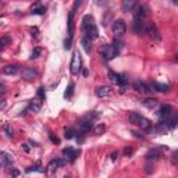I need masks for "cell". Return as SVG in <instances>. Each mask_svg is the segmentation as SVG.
Listing matches in <instances>:
<instances>
[{"label":"cell","mask_w":178,"mask_h":178,"mask_svg":"<svg viewBox=\"0 0 178 178\" xmlns=\"http://www.w3.org/2000/svg\"><path fill=\"white\" fill-rule=\"evenodd\" d=\"M78 128H79V132H89L90 129L93 128V120L92 118H89V117H82L78 121Z\"/></svg>","instance_id":"5b68a950"},{"label":"cell","mask_w":178,"mask_h":178,"mask_svg":"<svg viewBox=\"0 0 178 178\" xmlns=\"http://www.w3.org/2000/svg\"><path fill=\"white\" fill-rule=\"evenodd\" d=\"M81 45H82L84 50H85L86 53H89L90 51V45H92V39H90L88 35H84V36L81 38Z\"/></svg>","instance_id":"603a6c76"},{"label":"cell","mask_w":178,"mask_h":178,"mask_svg":"<svg viewBox=\"0 0 178 178\" xmlns=\"http://www.w3.org/2000/svg\"><path fill=\"white\" fill-rule=\"evenodd\" d=\"M49 137H50V141H51V142H53V143H57V145H59V143H60V139H59V138H57V137H54V135H53V134H50V135H49Z\"/></svg>","instance_id":"d590c367"},{"label":"cell","mask_w":178,"mask_h":178,"mask_svg":"<svg viewBox=\"0 0 178 178\" xmlns=\"http://www.w3.org/2000/svg\"><path fill=\"white\" fill-rule=\"evenodd\" d=\"M173 164L174 166H177V152H174L173 153Z\"/></svg>","instance_id":"b9f144b4"},{"label":"cell","mask_w":178,"mask_h":178,"mask_svg":"<svg viewBox=\"0 0 178 178\" xmlns=\"http://www.w3.org/2000/svg\"><path fill=\"white\" fill-rule=\"evenodd\" d=\"M10 42H11V38L8 35H4V36L0 38V50H3V47H6Z\"/></svg>","instance_id":"484cf974"},{"label":"cell","mask_w":178,"mask_h":178,"mask_svg":"<svg viewBox=\"0 0 178 178\" xmlns=\"http://www.w3.org/2000/svg\"><path fill=\"white\" fill-rule=\"evenodd\" d=\"M128 120H129V122H131V124L138 125V127H141L142 129H149V128L152 127V121H150V120L142 117L141 114L134 113V111L128 113Z\"/></svg>","instance_id":"6da1fadb"},{"label":"cell","mask_w":178,"mask_h":178,"mask_svg":"<svg viewBox=\"0 0 178 178\" xmlns=\"http://www.w3.org/2000/svg\"><path fill=\"white\" fill-rule=\"evenodd\" d=\"M134 88L137 89L138 92L145 93V95H149V93H152V88H150V85L145 84L143 81H137V82H134Z\"/></svg>","instance_id":"7c38bea8"},{"label":"cell","mask_w":178,"mask_h":178,"mask_svg":"<svg viewBox=\"0 0 178 178\" xmlns=\"http://www.w3.org/2000/svg\"><path fill=\"white\" fill-rule=\"evenodd\" d=\"M171 113H173V107L168 105H163V106H160V109L157 110L156 114L160 118V121H166L167 118L171 117Z\"/></svg>","instance_id":"8992f818"},{"label":"cell","mask_w":178,"mask_h":178,"mask_svg":"<svg viewBox=\"0 0 178 178\" xmlns=\"http://www.w3.org/2000/svg\"><path fill=\"white\" fill-rule=\"evenodd\" d=\"M148 14H149L148 7H145V6H138V7L135 8V17L137 18H142V20H143Z\"/></svg>","instance_id":"cb8c5ba5"},{"label":"cell","mask_w":178,"mask_h":178,"mask_svg":"<svg viewBox=\"0 0 178 178\" xmlns=\"http://www.w3.org/2000/svg\"><path fill=\"white\" fill-rule=\"evenodd\" d=\"M113 93V89L111 86H107V85H103V86H98L95 89V95L98 98H107V96H111Z\"/></svg>","instance_id":"8fae6325"},{"label":"cell","mask_w":178,"mask_h":178,"mask_svg":"<svg viewBox=\"0 0 178 178\" xmlns=\"http://www.w3.org/2000/svg\"><path fill=\"white\" fill-rule=\"evenodd\" d=\"M132 135H134V137H137V138H139V139H142L143 138V135H141V132H138V131H132L131 132Z\"/></svg>","instance_id":"74e56055"},{"label":"cell","mask_w":178,"mask_h":178,"mask_svg":"<svg viewBox=\"0 0 178 178\" xmlns=\"http://www.w3.org/2000/svg\"><path fill=\"white\" fill-rule=\"evenodd\" d=\"M125 31H127V27H125V22L124 21H122V20L114 21V24H113V32H114V36L116 38L122 36V35L125 34Z\"/></svg>","instance_id":"52a82bcc"},{"label":"cell","mask_w":178,"mask_h":178,"mask_svg":"<svg viewBox=\"0 0 178 178\" xmlns=\"http://www.w3.org/2000/svg\"><path fill=\"white\" fill-rule=\"evenodd\" d=\"M81 153V150L78 149H74V148H66V149H63V154H64V157H66V160L67 161H70V163H74L75 161V159L78 157V154Z\"/></svg>","instance_id":"ba28073f"},{"label":"cell","mask_w":178,"mask_h":178,"mask_svg":"<svg viewBox=\"0 0 178 178\" xmlns=\"http://www.w3.org/2000/svg\"><path fill=\"white\" fill-rule=\"evenodd\" d=\"M38 71H35L34 68H24L22 70V73H21V77L24 79H27V81H32V79H35V78H38Z\"/></svg>","instance_id":"9a60e30c"},{"label":"cell","mask_w":178,"mask_h":178,"mask_svg":"<svg viewBox=\"0 0 178 178\" xmlns=\"http://www.w3.org/2000/svg\"><path fill=\"white\" fill-rule=\"evenodd\" d=\"M38 98L45 100V98H46V93H45V88H39L38 89Z\"/></svg>","instance_id":"e575fe53"},{"label":"cell","mask_w":178,"mask_h":178,"mask_svg":"<svg viewBox=\"0 0 178 178\" xmlns=\"http://www.w3.org/2000/svg\"><path fill=\"white\" fill-rule=\"evenodd\" d=\"M152 90H156V92H167L170 89V86L166 85V84H159V82H152L150 84Z\"/></svg>","instance_id":"7402d4cb"},{"label":"cell","mask_w":178,"mask_h":178,"mask_svg":"<svg viewBox=\"0 0 178 178\" xmlns=\"http://www.w3.org/2000/svg\"><path fill=\"white\" fill-rule=\"evenodd\" d=\"M161 156H163V153H161L160 149L153 148V149H150V150L148 152L146 159H148V160H159V159H160Z\"/></svg>","instance_id":"ac0fdd59"},{"label":"cell","mask_w":178,"mask_h":178,"mask_svg":"<svg viewBox=\"0 0 178 178\" xmlns=\"http://www.w3.org/2000/svg\"><path fill=\"white\" fill-rule=\"evenodd\" d=\"M31 13L32 14H36V15H43L46 13V7L40 4V2H35L31 7Z\"/></svg>","instance_id":"e0dca14e"},{"label":"cell","mask_w":178,"mask_h":178,"mask_svg":"<svg viewBox=\"0 0 178 178\" xmlns=\"http://www.w3.org/2000/svg\"><path fill=\"white\" fill-rule=\"evenodd\" d=\"M109 78L111 82H114L116 85H120V86L127 85V79H125L121 74H117V73H114V71H109Z\"/></svg>","instance_id":"30bf717a"},{"label":"cell","mask_w":178,"mask_h":178,"mask_svg":"<svg viewBox=\"0 0 178 178\" xmlns=\"http://www.w3.org/2000/svg\"><path fill=\"white\" fill-rule=\"evenodd\" d=\"M66 164V160H63V159H54V160H51L49 163V166H47V168H49V173H54V171H57L59 168H61Z\"/></svg>","instance_id":"4fadbf2b"},{"label":"cell","mask_w":178,"mask_h":178,"mask_svg":"<svg viewBox=\"0 0 178 178\" xmlns=\"http://www.w3.org/2000/svg\"><path fill=\"white\" fill-rule=\"evenodd\" d=\"M81 67H82V60H81V54L79 51H74L73 53V59H71V64H70V71L73 75H78Z\"/></svg>","instance_id":"3957f363"},{"label":"cell","mask_w":178,"mask_h":178,"mask_svg":"<svg viewBox=\"0 0 178 178\" xmlns=\"http://www.w3.org/2000/svg\"><path fill=\"white\" fill-rule=\"evenodd\" d=\"M75 129L74 128H66V131H64V137H66L67 139H71V138H74L75 137Z\"/></svg>","instance_id":"83f0119b"},{"label":"cell","mask_w":178,"mask_h":178,"mask_svg":"<svg viewBox=\"0 0 178 178\" xmlns=\"http://www.w3.org/2000/svg\"><path fill=\"white\" fill-rule=\"evenodd\" d=\"M3 131L6 132V135H7V137H13V135H14V134H13L14 131H13V128H11L10 124H6L4 127H3Z\"/></svg>","instance_id":"f546056e"},{"label":"cell","mask_w":178,"mask_h":178,"mask_svg":"<svg viewBox=\"0 0 178 178\" xmlns=\"http://www.w3.org/2000/svg\"><path fill=\"white\" fill-rule=\"evenodd\" d=\"M173 3H174V4H177V0H173Z\"/></svg>","instance_id":"f6af8a7d"},{"label":"cell","mask_w":178,"mask_h":178,"mask_svg":"<svg viewBox=\"0 0 178 178\" xmlns=\"http://www.w3.org/2000/svg\"><path fill=\"white\" fill-rule=\"evenodd\" d=\"M74 82H70L68 84V86H67V89H66V92H64V98L66 99H71L73 98V95H74Z\"/></svg>","instance_id":"d4e9b609"},{"label":"cell","mask_w":178,"mask_h":178,"mask_svg":"<svg viewBox=\"0 0 178 178\" xmlns=\"http://www.w3.org/2000/svg\"><path fill=\"white\" fill-rule=\"evenodd\" d=\"M11 174H13V175H15V177H17V175H20V171H17V170H13V171H11Z\"/></svg>","instance_id":"7bdbcfd3"},{"label":"cell","mask_w":178,"mask_h":178,"mask_svg":"<svg viewBox=\"0 0 178 178\" xmlns=\"http://www.w3.org/2000/svg\"><path fill=\"white\" fill-rule=\"evenodd\" d=\"M92 25H95V22H93V17L92 15H85V17L82 18V25H81V30H82V32L85 34L86 31L89 30Z\"/></svg>","instance_id":"2e32d148"},{"label":"cell","mask_w":178,"mask_h":178,"mask_svg":"<svg viewBox=\"0 0 178 178\" xmlns=\"http://www.w3.org/2000/svg\"><path fill=\"white\" fill-rule=\"evenodd\" d=\"M42 102H43V100L39 99L38 96L34 99H31L30 105H28V110H31V111H34V113H38L42 109Z\"/></svg>","instance_id":"5bb4252c"},{"label":"cell","mask_w":178,"mask_h":178,"mask_svg":"<svg viewBox=\"0 0 178 178\" xmlns=\"http://www.w3.org/2000/svg\"><path fill=\"white\" fill-rule=\"evenodd\" d=\"M145 28H146V22H145L142 18H134V22H132V31L138 35L145 34Z\"/></svg>","instance_id":"9c48e42d"},{"label":"cell","mask_w":178,"mask_h":178,"mask_svg":"<svg viewBox=\"0 0 178 178\" xmlns=\"http://www.w3.org/2000/svg\"><path fill=\"white\" fill-rule=\"evenodd\" d=\"M71 46H73V38H66V40H64V49L66 50H70Z\"/></svg>","instance_id":"d6a6232c"},{"label":"cell","mask_w":178,"mask_h":178,"mask_svg":"<svg viewBox=\"0 0 178 178\" xmlns=\"http://www.w3.org/2000/svg\"><path fill=\"white\" fill-rule=\"evenodd\" d=\"M27 173H32V171H38V173H45V168H42V166H40V163H38L36 166H32V167H30V168H27Z\"/></svg>","instance_id":"4316f807"},{"label":"cell","mask_w":178,"mask_h":178,"mask_svg":"<svg viewBox=\"0 0 178 178\" xmlns=\"http://www.w3.org/2000/svg\"><path fill=\"white\" fill-rule=\"evenodd\" d=\"M67 34L70 38L74 36V13L70 11L68 14V21H67Z\"/></svg>","instance_id":"d6986e66"},{"label":"cell","mask_w":178,"mask_h":178,"mask_svg":"<svg viewBox=\"0 0 178 178\" xmlns=\"http://www.w3.org/2000/svg\"><path fill=\"white\" fill-rule=\"evenodd\" d=\"M113 45H114V47H116V49H117L118 51L121 50L122 47H124V43H122V42L118 38H116V39H114V42H113Z\"/></svg>","instance_id":"4dcf8cb0"},{"label":"cell","mask_w":178,"mask_h":178,"mask_svg":"<svg viewBox=\"0 0 178 178\" xmlns=\"http://www.w3.org/2000/svg\"><path fill=\"white\" fill-rule=\"evenodd\" d=\"M92 129H93V132H95L96 135H102L103 132H105L106 127H105V125H98V127H95V128H92Z\"/></svg>","instance_id":"1f68e13d"},{"label":"cell","mask_w":178,"mask_h":178,"mask_svg":"<svg viewBox=\"0 0 178 178\" xmlns=\"http://www.w3.org/2000/svg\"><path fill=\"white\" fill-rule=\"evenodd\" d=\"M145 32L149 35V38H150L152 40H160L161 36H160V32H159V28L156 25L153 24V22H146V28H145Z\"/></svg>","instance_id":"277c9868"},{"label":"cell","mask_w":178,"mask_h":178,"mask_svg":"<svg viewBox=\"0 0 178 178\" xmlns=\"http://www.w3.org/2000/svg\"><path fill=\"white\" fill-rule=\"evenodd\" d=\"M95 3L98 6H106V3H107V0H95Z\"/></svg>","instance_id":"8d00e7d4"},{"label":"cell","mask_w":178,"mask_h":178,"mask_svg":"<svg viewBox=\"0 0 178 178\" xmlns=\"http://www.w3.org/2000/svg\"><path fill=\"white\" fill-rule=\"evenodd\" d=\"M4 106H6V100L3 99V98H0V110L4 109Z\"/></svg>","instance_id":"60d3db41"},{"label":"cell","mask_w":178,"mask_h":178,"mask_svg":"<svg viewBox=\"0 0 178 178\" xmlns=\"http://www.w3.org/2000/svg\"><path fill=\"white\" fill-rule=\"evenodd\" d=\"M117 154H118V153H117V152H113V153H110V159H111V160H113V161H114V160H116V159H117Z\"/></svg>","instance_id":"ab89813d"},{"label":"cell","mask_w":178,"mask_h":178,"mask_svg":"<svg viewBox=\"0 0 178 178\" xmlns=\"http://www.w3.org/2000/svg\"><path fill=\"white\" fill-rule=\"evenodd\" d=\"M100 54L103 56V59L105 60H111V59H114L116 56H118V53L120 51L114 47V45H103V46H100Z\"/></svg>","instance_id":"7a4b0ae2"},{"label":"cell","mask_w":178,"mask_h":178,"mask_svg":"<svg viewBox=\"0 0 178 178\" xmlns=\"http://www.w3.org/2000/svg\"><path fill=\"white\" fill-rule=\"evenodd\" d=\"M142 105H143L145 107H148V109H156L159 106V102L154 98H145L143 100H142Z\"/></svg>","instance_id":"44dd1931"},{"label":"cell","mask_w":178,"mask_h":178,"mask_svg":"<svg viewBox=\"0 0 178 178\" xmlns=\"http://www.w3.org/2000/svg\"><path fill=\"white\" fill-rule=\"evenodd\" d=\"M40 53H42V49H40L39 46H36V47H35L34 50H32V53H31V57H30V59H31V60H35V59H38V57H39V54H40Z\"/></svg>","instance_id":"f1b7e54d"},{"label":"cell","mask_w":178,"mask_h":178,"mask_svg":"<svg viewBox=\"0 0 178 178\" xmlns=\"http://www.w3.org/2000/svg\"><path fill=\"white\" fill-rule=\"evenodd\" d=\"M132 154H134V148H125L124 149V156L131 157Z\"/></svg>","instance_id":"836d02e7"},{"label":"cell","mask_w":178,"mask_h":178,"mask_svg":"<svg viewBox=\"0 0 178 178\" xmlns=\"http://www.w3.org/2000/svg\"><path fill=\"white\" fill-rule=\"evenodd\" d=\"M22 149H24V152H30V148L27 146V143H24V145H22Z\"/></svg>","instance_id":"ee69618b"},{"label":"cell","mask_w":178,"mask_h":178,"mask_svg":"<svg viewBox=\"0 0 178 178\" xmlns=\"http://www.w3.org/2000/svg\"><path fill=\"white\" fill-rule=\"evenodd\" d=\"M18 71H20V67L17 64H8L3 68V73L7 74V75H15V74H18Z\"/></svg>","instance_id":"ffe728a7"},{"label":"cell","mask_w":178,"mask_h":178,"mask_svg":"<svg viewBox=\"0 0 178 178\" xmlns=\"http://www.w3.org/2000/svg\"><path fill=\"white\" fill-rule=\"evenodd\" d=\"M6 93V86L3 84H0V95H4Z\"/></svg>","instance_id":"f35d334b"}]
</instances>
